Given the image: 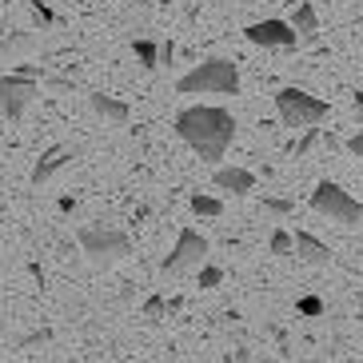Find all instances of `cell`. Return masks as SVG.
Returning a JSON list of instances; mask_svg holds the SVG:
<instances>
[{"mask_svg":"<svg viewBox=\"0 0 363 363\" xmlns=\"http://www.w3.org/2000/svg\"><path fill=\"white\" fill-rule=\"evenodd\" d=\"M176 132H180V140L192 152H200V160L216 164L224 160L228 144L235 140V116L228 108H212V104L184 108L176 116Z\"/></svg>","mask_w":363,"mask_h":363,"instance_id":"1","label":"cell"},{"mask_svg":"<svg viewBox=\"0 0 363 363\" xmlns=\"http://www.w3.org/2000/svg\"><path fill=\"white\" fill-rule=\"evenodd\" d=\"M184 96H196V92H216V96H235L240 92V68L224 56H212V60H203L196 65L188 76H180V84H176Z\"/></svg>","mask_w":363,"mask_h":363,"instance_id":"2","label":"cell"},{"mask_svg":"<svg viewBox=\"0 0 363 363\" xmlns=\"http://www.w3.org/2000/svg\"><path fill=\"white\" fill-rule=\"evenodd\" d=\"M276 112L284 120V128H311V124H320L328 116V104L291 84V88H279L276 92Z\"/></svg>","mask_w":363,"mask_h":363,"instance_id":"3","label":"cell"},{"mask_svg":"<svg viewBox=\"0 0 363 363\" xmlns=\"http://www.w3.org/2000/svg\"><path fill=\"white\" fill-rule=\"evenodd\" d=\"M80 247L92 267H112L132 256V240L112 228H80Z\"/></svg>","mask_w":363,"mask_h":363,"instance_id":"4","label":"cell"},{"mask_svg":"<svg viewBox=\"0 0 363 363\" xmlns=\"http://www.w3.org/2000/svg\"><path fill=\"white\" fill-rule=\"evenodd\" d=\"M311 208H315L320 216H328V220H335V224H359V220H363L359 200H352L340 184H331V180L315 184V192H311Z\"/></svg>","mask_w":363,"mask_h":363,"instance_id":"5","label":"cell"},{"mask_svg":"<svg viewBox=\"0 0 363 363\" xmlns=\"http://www.w3.org/2000/svg\"><path fill=\"white\" fill-rule=\"evenodd\" d=\"M200 264H208V240H203L200 232H180V240H176V247L168 252V259L160 264L164 276H188V272H196Z\"/></svg>","mask_w":363,"mask_h":363,"instance_id":"6","label":"cell"},{"mask_svg":"<svg viewBox=\"0 0 363 363\" xmlns=\"http://www.w3.org/2000/svg\"><path fill=\"white\" fill-rule=\"evenodd\" d=\"M33 100H36V80L16 76V72H9L4 80H0V108H4V116L9 120H21Z\"/></svg>","mask_w":363,"mask_h":363,"instance_id":"7","label":"cell"},{"mask_svg":"<svg viewBox=\"0 0 363 363\" xmlns=\"http://www.w3.org/2000/svg\"><path fill=\"white\" fill-rule=\"evenodd\" d=\"M247 40L259 44V48H296L299 36L288 21H259V24H247Z\"/></svg>","mask_w":363,"mask_h":363,"instance_id":"8","label":"cell"},{"mask_svg":"<svg viewBox=\"0 0 363 363\" xmlns=\"http://www.w3.org/2000/svg\"><path fill=\"white\" fill-rule=\"evenodd\" d=\"M291 247H296V256L308 267H328L331 264V247L323 244V240H315L311 232H296L291 235Z\"/></svg>","mask_w":363,"mask_h":363,"instance_id":"9","label":"cell"},{"mask_svg":"<svg viewBox=\"0 0 363 363\" xmlns=\"http://www.w3.org/2000/svg\"><path fill=\"white\" fill-rule=\"evenodd\" d=\"M88 104H92V112H96L100 120H108V124H116V128H124V124H128V116H132V108L124 104V100L104 96V92H92V96H88Z\"/></svg>","mask_w":363,"mask_h":363,"instance_id":"10","label":"cell"},{"mask_svg":"<svg viewBox=\"0 0 363 363\" xmlns=\"http://www.w3.org/2000/svg\"><path fill=\"white\" fill-rule=\"evenodd\" d=\"M212 184L220 188V192H232V196H247L252 188H256V176L247 168H216Z\"/></svg>","mask_w":363,"mask_h":363,"instance_id":"11","label":"cell"},{"mask_svg":"<svg viewBox=\"0 0 363 363\" xmlns=\"http://www.w3.org/2000/svg\"><path fill=\"white\" fill-rule=\"evenodd\" d=\"M72 160H76V148H48V152H44V160L36 164V172H33V184H36V188H40V184H48L56 172L68 168Z\"/></svg>","mask_w":363,"mask_h":363,"instance_id":"12","label":"cell"},{"mask_svg":"<svg viewBox=\"0 0 363 363\" xmlns=\"http://www.w3.org/2000/svg\"><path fill=\"white\" fill-rule=\"evenodd\" d=\"M291 28H296L299 44H311L315 36H320V16H315V9H311V0H299L296 4V16H291Z\"/></svg>","mask_w":363,"mask_h":363,"instance_id":"13","label":"cell"},{"mask_svg":"<svg viewBox=\"0 0 363 363\" xmlns=\"http://www.w3.org/2000/svg\"><path fill=\"white\" fill-rule=\"evenodd\" d=\"M36 48V36L33 33H12L9 40H0V60H4V56H21V52H33Z\"/></svg>","mask_w":363,"mask_h":363,"instance_id":"14","label":"cell"},{"mask_svg":"<svg viewBox=\"0 0 363 363\" xmlns=\"http://www.w3.org/2000/svg\"><path fill=\"white\" fill-rule=\"evenodd\" d=\"M192 212L203 216V220H216V216H224V200H216V196H192Z\"/></svg>","mask_w":363,"mask_h":363,"instance_id":"15","label":"cell"},{"mask_svg":"<svg viewBox=\"0 0 363 363\" xmlns=\"http://www.w3.org/2000/svg\"><path fill=\"white\" fill-rule=\"evenodd\" d=\"M196 272H200V288H203V291H212V288H220V284H224V267H216V264H200Z\"/></svg>","mask_w":363,"mask_h":363,"instance_id":"16","label":"cell"},{"mask_svg":"<svg viewBox=\"0 0 363 363\" xmlns=\"http://www.w3.org/2000/svg\"><path fill=\"white\" fill-rule=\"evenodd\" d=\"M136 60L144 72H156V40H136Z\"/></svg>","mask_w":363,"mask_h":363,"instance_id":"17","label":"cell"},{"mask_svg":"<svg viewBox=\"0 0 363 363\" xmlns=\"http://www.w3.org/2000/svg\"><path fill=\"white\" fill-rule=\"evenodd\" d=\"M291 208H296V203L279 200V196H264V200H259V212H267V216H288Z\"/></svg>","mask_w":363,"mask_h":363,"instance_id":"18","label":"cell"},{"mask_svg":"<svg viewBox=\"0 0 363 363\" xmlns=\"http://www.w3.org/2000/svg\"><path fill=\"white\" fill-rule=\"evenodd\" d=\"M288 252H291V232L276 228V232H272V256H288Z\"/></svg>","mask_w":363,"mask_h":363,"instance_id":"19","label":"cell"},{"mask_svg":"<svg viewBox=\"0 0 363 363\" xmlns=\"http://www.w3.org/2000/svg\"><path fill=\"white\" fill-rule=\"evenodd\" d=\"M144 320H148V323H160L164 320V299L160 296H152L148 303H144Z\"/></svg>","mask_w":363,"mask_h":363,"instance_id":"20","label":"cell"},{"mask_svg":"<svg viewBox=\"0 0 363 363\" xmlns=\"http://www.w3.org/2000/svg\"><path fill=\"white\" fill-rule=\"evenodd\" d=\"M315 140H320V128L311 124V128L303 132V140H299V144H296V156H308V152H311V144H315Z\"/></svg>","mask_w":363,"mask_h":363,"instance_id":"21","label":"cell"},{"mask_svg":"<svg viewBox=\"0 0 363 363\" xmlns=\"http://www.w3.org/2000/svg\"><path fill=\"white\" fill-rule=\"evenodd\" d=\"M172 56H176V44H172V40L156 44V68H160V65H172Z\"/></svg>","mask_w":363,"mask_h":363,"instance_id":"22","label":"cell"},{"mask_svg":"<svg viewBox=\"0 0 363 363\" xmlns=\"http://www.w3.org/2000/svg\"><path fill=\"white\" fill-rule=\"evenodd\" d=\"M28 4H33V12H36V16H40V24H56L52 9H48V4H44V0H28Z\"/></svg>","mask_w":363,"mask_h":363,"instance_id":"23","label":"cell"},{"mask_svg":"<svg viewBox=\"0 0 363 363\" xmlns=\"http://www.w3.org/2000/svg\"><path fill=\"white\" fill-rule=\"evenodd\" d=\"M299 311H303V315H320L323 303H320L315 296H303V299H299Z\"/></svg>","mask_w":363,"mask_h":363,"instance_id":"24","label":"cell"},{"mask_svg":"<svg viewBox=\"0 0 363 363\" xmlns=\"http://www.w3.org/2000/svg\"><path fill=\"white\" fill-rule=\"evenodd\" d=\"M347 152H352V156H359V160H363V132H355V136L347 140Z\"/></svg>","mask_w":363,"mask_h":363,"instance_id":"25","label":"cell"},{"mask_svg":"<svg viewBox=\"0 0 363 363\" xmlns=\"http://www.w3.org/2000/svg\"><path fill=\"white\" fill-rule=\"evenodd\" d=\"M16 76H28V80H40V68H36V65H16Z\"/></svg>","mask_w":363,"mask_h":363,"instance_id":"26","label":"cell"},{"mask_svg":"<svg viewBox=\"0 0 363 363\" xmlns=\"http://www.w3.org/2000/svg\"><path fill=\"white\" fill-rule=\"evenodd\" d=\"M264 4H279V0H264Z\"/></svg>","mask_w":363,"mask_h":363,"instance_id":"27","label":"cell"}]
</instances>
